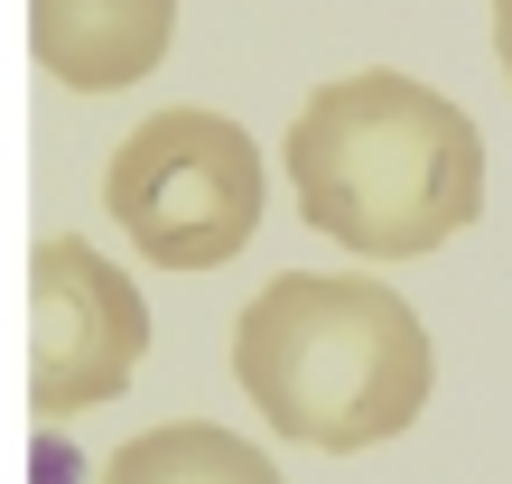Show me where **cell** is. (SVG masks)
<instances>
[{"label": "cell", "instance_id": "1", "mask_svg": "<svg viewBox=\"0 0 512 484\" xmlns=\"http://www.w3.org/2000/svg\"><path fill=\"white\" fill-rule=\"evenodd\" d=\"M289 196L354 261H419L485 215V131L419 75H336L289 121Z\"/></svg>", "mask_w": 512, "mask_h": 484}, {"label": "cell", "instance_id": "2", "mask_svg": "<svg viewBox=\"0 0 512 484\" xmlns=\"http://www.w3.org/2000/svg\"><path fill=\"white\" fill-rule=\"evenodd\" d=\"M233 382L280 438L354 457L429 410L438 354L401 289L364 270H289L233 317Z\"/></svg>", "mask_w": 512, "mask_h": 484}, {"label": "cell", "instance_id": "3", "mask_svg": "<svg viewBox=\"0 0 512 484\" xmlns=\"http://www.w3.org/2000/svg\"><path fill=\"white\" fill-rule=\"evenodd\" d=\"M261 149L233 112L168 103L112 149L103 205L159 270H224L261 224Z\"/></svg>", "mask_w": 512, "mask_h": 484}, {"label": "cell", "instance_id": "4", "mask_svg": "<svg viewBox=\"0 0 512 484\" xmlns=\"http://www.w3.org/2000/svg\"><path fill=\"white\" fill-rule=\"evenodd\" d=\"M149 354V308L122 261H103L94 242L47 233L28 252V410L75 419L122 401Z\"/></svg>", "mask_w": 512, "mask_h": 484}, {"label": "cell", "instance_id": "5", "mask_svg": "<svg viewBox=\"0 0 512 484\" xmlns=\"http://www.w3.org/2000/svg\"><path fill=\"white\" fill-rule=\"evenodd\" d=\"M177 38V0H28V56L75 94H122Z\"/></svg>", "mask_w": 512, "mask_h": 484}, {"label": "cell", "instance_id": "6", "mask_svg": "<svg viewBox=\"0 0 512 484\" xmlns=\"http://www.w3.org/2000/svg\"><path fill=\"white\" fill-rule=\"evenodd\" d=\"M94 484H289V475L215 419H168V429H140L131 447H112Z\"/></svg>", "mask_w": 512, "mask_h": 484}, {"label": "cell", "instance_id": "7", "mask_svg": "<svg viewBox=\"0 0 512 484\" xmlns=\"http://www.w3.org/2000/svg\"><path fill=\"white\" fill-rule=\"evenodd\" d=\"M494 66L512 75V0H494Z\"/></svg>", "mask_w": 512, "mask_h": 484}]
</instances>
